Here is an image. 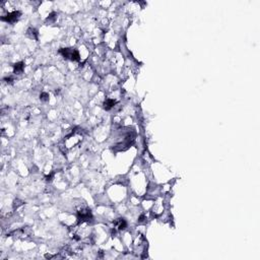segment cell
I'll return each instance as SVG.
<instances>
[{
  "instance_id": "1",
  "label": "cell",
  "mask_w": 260,
  "mask_h": 260,
  "mask_svg": "<svg viewBox=\"0 0 260 260\" xmlns=\"http://www.w3.org/2000/svg\"><path fill=\"white\" fill-rule=\"evenodd\" d=\"M59 53L66 59H70L72 61H79L80 56L77 50L72 48H63L59 51Z\"/></svg>"
},
{
  "instance_id": "2",
  "label": "cell",
  "mask_w": 260,
  "mask_h": 260,
  "mask_svg": "<svg viewBox=\"0 0 260 260\" xmlns=\"http://www.w3.org/2000/svg\"><path fill=\"white\" fill-rule=\"evenodd\" d=\"M77 219L79 223H84V221H89L91 219V212L89 208L82 207L77 211Z\"/></svg>"
},
{
  "instance_id": "3",
  "label": "cell",
  "mask_w": 260,
  "mask_h": 260,
  "mask_svg": "<svg viewBox=\"0 0 260 260\" xmlns=\"http://www.w3.org/2000/svg\"><path fill=\"white\" fill-rule=\"evenodd\" d=\"M19 15H21L19 11H12V12H9L8 14H6L5 16H2V21L12 24V22L16 21L19 19Z\"/></svg>"
},
{
  "instance_id": "4",
  "label": "cell",
  "mask_w": 260,
  "mask_h": 260,
  "mask_svg": "<svg viewBox=\"0 0 260 260\" xmlns=\"http://www.w3.org/2000/svg\"><path fill=\"white\" fill-rule=\"evenodd\" d=\"M115 227H116V229H118V230H120V231L124 230V229L127 227L126 221H125L124 219H118L117 221H115Z\"/></svg>"
},
{
  "instance_id": "5",
  "label": "cell",
  "mask_w": 260,
  "mask_h": 260,
  "mask_svg": "<svg viewBox=\"0 0 260 260\" xmlns=\"http://www.w3.org/2000/svg\"><path fill=\"white\" fill-rule=\"evenodd\" d=\"M24 62H19V63H15L14 65H13V69H14V73H17V74L21 73L22 71H24Z\"/></svg>"
},
{
  "instance_id": "6",
  "label": "cell",
  "mask_w": 260,
  "mask_h": 260,
  "mask_svg": "<svg viewBox=\"0 0 260 260\" xmlns=\"http://www.w3.org/2000/svg\"><path fill=\"white\" fill-rule=\"evenodd\" d=\"M115 104H116V102L114 100H112V99H107L104 103V108H105V110H110V109L113 108Z\"/></svg>"
},
{
  "instance_id": "7",
  "label": "cell",
  "mask_w": 260,
  "mask_h": 260,
  "mask_svg": "<svg viewBox=\"0 0 260 260\" xmlns=\"http://www.w3.org/2000/svg\"><path fill=\"white\" fill-rule=\"evenodd\" d=\"M28 34L30 35L31 38H33V39H37L38 38V33L35 29H30V30L28 31Z\"/></svg>"
},
{
  "instance_id": "8",
  "label": "cell",
  "mask_w": 260,
  "mask_h": 260,
  "mask_svg": "<svg viewBox=\"0 0 260 260\" xmlns=\"http://www.w3.org/2000/svg\"><path fill=\"white\" fill-rule=\"evenodd\" d=\"M40 99L42 101H48L49 100V95L47 93H42L41 96H40Z\"/></svg>"
}]
</instances>
